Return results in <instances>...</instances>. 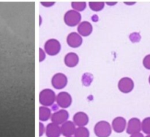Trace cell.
Returning <instances> with one entry per match:
<instances>
[{"label":"cell","instance_id":"1","mask_svg":"<svg viewBox=\"0 0 150 137\" xmlns=\"http://www.w3.org/2000/svg\"><path fill=\"white\" fill-rule=\"evenodd\" d=\"M55 92L50 88H45L40 92L39 101L42 106H52L56 102Z\"/></svg>","mask_w":150,"mask_h":137},{"label":"cell","instance_id":"2","mask_svg":"<svg viewBox=\"0 0 150 137\" xmlns=\"http://www.w3.org/2000/svg\"><path fill=\"white\" fill-rule=\"evenodd\" d=\"M94 132L98 137H108L112 132V128L109 122L102 120L97 122L94 128Z\"/></svg>","mask_w":150,"mask_h":137},{"label":"cell","instance_id":"3","mask_svg":"<svg viewBox=\"0 0 150 137\" xmlns=\"http://www.w3.org/2000/svg\"><path fill=\"white\" fill-rule=\"evenodd\" d=\"M43 49L48 55H57L61 50V44L56 38H51L45 43Z\"/></svg>","mask_w":150,"mask_h":137},{"label":"cell","instance_id":"4","mask_svg":"<svg viewBox=\"0 0 150 137\" xmlns=\"http://www.w3.org/2000/svg\"><path fill=\"white\" fill-rule=\"evenodd\" d=\"M81 20V15L79 12L74 10H70L65 13L64 16V22L67 26L75 27L79 25Z\"/></svg>","mask_w":150,"mask_h":137},{"label":"cell","instance_id":"5","mask_svg":"<svg viewBox=\"0 0 150 137\" xmlns=\"http://www.w3.org/2000/svg\"><path fill=\"white\" fill-rule=\"evenodd\" d=\"M72 97L67 91H61L56 97V103L59 107L67 108L72 104Z\"/></svg>","mask_w":150,"mask_h":137},{"label":"cell","instance_id":"6","mask_svg":"<svg viewBox=\"0 0 150 137\" xmlns=\"http://www.w3.org/2000/svg\"><path fill=\"white\" fill-rule=\"evenodd\" d=\"M67 82H68L67 77L64 74L61 73V72L55 74L51 79V84H52L53 87L55 89L58 90H61L65 88Z\"/></svg>","mask_w":150,"mask_h":137},{"label":"cell","instance_id":"7","mask_svg":"<svg viewBox=\"0 0 150 137\" xmlns=\"http://www.w3.org/2000/svg\"><path fill=\"white\" fill-rule=\"evenodd\" d=\"M118 88L122 93H124V94L130 93L134 88V82L130 77H124L119 81Z\"/></svg>","mask_w":150,"mask_h":137},{"label":"cell","instance_id":"8","mask_svg":"<svg viewBox=\"0 0 150 137\" xmlns=\"http://www.w3.org/2000/svg\"><path fill=\"white\" fill-rule=\"evenodd\" d=\"M69 118V113L65 109H61V110H57L54 112L51 116L52 122L57 124V125H62L64 122L67 121Z\"/></svg>","mask_w":150,"mask_h":137},{"label":"cell","instance_id":"9","mask_svg":"<svg viewBox=\"0 0 150 137\" xmlns=\"http://www.w3.org/2000/svg\"><path fill=\"white\" fill-rule=\"evenodd\" d=\"M83 43V38L76 32H72L67 37V44L72 48H78Z\"/></svg>","mask_w":150,"mask_h":137},{"label":"cell","instance_id":"10","mask_svg":"<svg viewBox=\"0 0 150 137\" xmlns=\"http://www.w3.org/2000/svg\"><path fill=\"white\" fill-rule=\"evenodd\" d=\"M127 133L133 134L136 133H139L142 131V122L139 118L133 117L131 118L128 121L127 126Z\"/></svg>","mask_w":150,"mask_h":137},{"label":"cell","instance_id":"11","mask_svg":"<svg viewBox=\"0 0 150 137\" xmlns=\"http://www.w3.org/2000/svg\"><path fill=\"white\" fill-rule=\"evenodd\" d=\"M78 33L81 37H87L92 34L93 31L92 24L87 21L81 22V23L78 25Z\"/></svg>","mask_w":150,"mask_h":137},{"label":"cell","instance_id":"12","mask_svg":"<svg viewBox=\"0 0 150 137\" xmlns=\"http://www.w3.org/2000/svg\"><path fill=\"white\" fill-rule=\"evenodd\" d=\"M126 127H127V122H126V119L122 116H117L114 118L112 122V125H111V128H113V130L118 133H122L125 130Z\"/></svg>","mask_w":150,"mask_h":137},{"label":"cell","instance_id":"13","mask_svg":"<svg viewBox=\"0 0 150 137\" xmlns=\"http://www.w3.org/2000/svg\"><path fill=\"white\" fill-rule=\"evenodd\" d=\"M89 116L83 111H79L73 116V123L79 127H84L89 123Z\"/></svg>","mask_w":150,"mask_h":137},{"label":"cell","instance_id":"14","mask_svg":"<svg viewBox=\"0 0 150 137\" xmlns=\"http://www.w3.org/2000/svg\"><path fill=\"white\" fill-rule=\"evenodd\" d=\"M60 129H61V134H62L63 136L65 137L72 136L74 135L76 131V125L72 121L67 120L62 125Z\"/></svg>","mask_w":150,"mask_h":137},{"label":"cell","instance_id":"15","mask_svg":"<svg viewBox=\"0 0 150 137\" xmlns=\"http://www.w3.org/2000/svg\"><path fill=\"white\" fill-rule=\"evenodd\" d=\"M45 132L47 137H59L61 135L60 126L54 122H51L47 125Z\"/></svg>","mask_w":150,"mask_h":137},{"label":"cell","instance_id":"16","mask_svg":"<svg viewBox=\"0 0 150 137\" xmlns=\"http://www.w3.org/2000/svg\"><path fill=\"white\" fill-rule=\"evenodd\" d=\"M64 64L67 67L73 68L77 66L79 62V57L76 53L75 52H69L65 55L64 59Z\"/></svg>","mask_w":150,"mask_h":137},{"label":"cell","instance_id":"17","mask_svg":"<svg viewBox=\"0 0 150 137\" xmlns=\"http://www.w3.org/2000/svg\"><path fill=\"white\" fill-rule=\"evenodd\" d=\"M51 116V110L45 106H40L39 108V119L41 122L48 120Z\"/></svg>","mask_w":150,"mask_h":137},{"label":"cell","instance_id":"18","mask_svg":"<svg viewBox=\"0 0 150 137\" xmlns=\"http://www.w3.org/2000/svg\"><path fill=\"white\" fill-rule=\"evenodd\" d=\"M75 137H89V131L86 127H79L76 128Z\"/></svg>","mask_w":150,"mask_h":137},{"label":"cell","instance_id":"19","mask_svg":"<svg viewBox=\"0 0 150 137\" xmlns=\"http://www.w3.org/2000/svg\"><path fill=\"white\" fill-rule=\"evenodd\" d=\"M89 6L90 9L93 11L98 12L102 10L105 7L104 1H90L89 3Z\"/></svg>","mask_w":150,"mask_h":137},{"label":"cell","instance_id":"20","mask_svg":"<svg viewBox=\"0 0 150 137\" xmlns=\"http://www.w3.org/2000/svg\"><path fill=\"white\" fill-rule=\"evenodd\" d=\"M71 7L73 10L80 13L86 9V2L85 1H73L71 3Z\"/></svg>","mask_w":150,"mask_h":137},{"label":"cell","instance_id":"21","mask_svg":"<svg viewBox=\"0 0 150 137\" xmlns=\"http://www.w3.org/2000/svg\"><path fill=\"white\" fill-rule=\"evenodd\" d=\"M93 75L89 72H86L82 75L81 82L84 86H89L93 81Z\"/></svg>","mask_w":150,"mask_h":137},{"label":"cell","instance_id":"22","mask_svg":"<svg viewBox=\"0 0 150 137\" xmlns=\"http://www.w3.org/2000/svg\"><path fill=\"white\" fill-rule=\"evenodd\" d=\"M142 130L144 133L150 135V116L146 117L142 121Z\"/></svg>","mask_w":150,"mask_h":137},{"label":"cell","instance_id":"23","mask_svg":"<svg viewBox=\"0 0 150 137\" xmlns=\"http://www.w3.org/2000/svg\"><path fill=\"white\" fill-rule=\"evenodd\" d=\"M129 38H130V41L132 43H138L141 41L142 39V36H141L139 32H132L130 35H129Z\"/></svg>","mask_w":150,"mask_h":137},{"label":"cell","instance_id":"24","mask_svg":"<svg viewBox=\"0 0 150 137\" xmlns=\"http://www.w3.org/2000/svg\"><path fill=\"white\" fill-rule=\"evenodd\" d=\"M143 65L146 69L150 70V54L145 56L143 59Z\"/></svg>","mask_w":150,"mask_h":137},{"label":"cell","instance_id":"25","mask_svg":"<svg viewBox=\"0 0 150 137\" xmlns=\"http://www.w3.org/2000/svg\"><path fill=\"white\" fill-rule=\"evenodd\" d=\"M45 55H46V53H45V52L44 51L43 49L42 48H40L39 49V61L40 62H42L45 59Z\"/></svg>","mask_w":150,"mask_h":137},{"label":"cell","instance_id":"26","mask_svg":"<svg viewBox=\"0 0 150 137\" xmlns=\"http://www.w3.org/2000/svg\"><path fill=\"white\" fill-rule=\"evenodd\" d=\"M45 133V127L44 125L42 122H40L39 123V136H42L43 135V133Z\"/></svg>","mask_w":150,"mask_h":137},{"label":"cell","instance_id":"27","mask_svg":"<svg viewBox=\"0 0 150 137\" xmlns=\"http://www.w3.org/2000/svg\"><path fill=\"white\" fill-rule=\"evenodd\" d=\"M40 4L45 7H50L55 4V1H41Z\"/></svg>","mask_w":150,"mask_h":137},{"label":"cell","instance_id":"28","mask_svg":"<svg viewBox=\"0 0 150 137\" xmlns=\"http://www.w3.org/2000/svg\"><path fill=\"white\" fill-rule=\"evenodd\" d=\"M130 137H144V136L143 133H142L141 132H139V133H136L131 134Z\"/></svg>","mask_w":150,"mask_h":137},{"label":"cell","instance_id":"29","mask_svg":"<svg viewBox=\"0 0 150 137\" xmlns=\"http://www.w3.org/2000/svg\"><path fill=\"white\" fill-rule=\"evenodd\" d=\"M92 19L94 21V22H97L98 20V17L97 16H94L93 17H92Z\"/></svg>","mask_w":150,"mask_h":137},{"label":"cell","instance_id":"30","mask_svg":"<svg viewBox=\"0 0 150 137\" xmlns=\"http://www.w3.org/2000/svg\"><path fill=\"white\" fill-rule=\"evenodd\" d=\"M149 84H150V75H149Z\"/></svg>","mask_w":150,"mask_h":137},{"label":"cell","instance_id":"31","mask_svg":"<svg viewBox=\"0 0 150 137\" xmlns=\"http://www.w3.org/2000/svg\"><path fill=\"white\" fill-rule=\"evenodd\" d=\"M146 137H150V135H147Z\"/></svg>","mask_w":150,"mask_h":137},{"label":"cell","instance_id":"32","mask_svg":"<svg viewBox=\"0 0 150 137\" xmlns=\"http://www.w3.org/2000/svg\"><path fill=\"white\" fill-rule=\"evenodd\" d=\"M68 137H73V136H68Z\"/></svg>","mask_w":150,"mask_h":137}]
</instances>
